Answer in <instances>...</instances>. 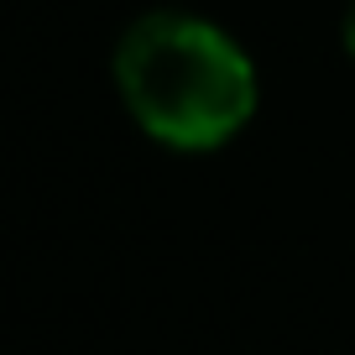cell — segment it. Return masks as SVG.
Returning <instances> with one entry per match:
<instances>
[{
	"label": "cell",
	"mask_w": 355,
	"mask_h": 355,
	"mask_svg": "<svg viewBox=\"0 0 355 355\" xmlns=\"http://www.w3.org/2000/svg\"><path fill=\"white\" fill-rule=\"evenodd\" d=\"M345 47H350V58H355V6L345 11Z\"/></svg>",
	"instance_id": "cell-2"
},
{
	"label": "cell",
	"mask_w": 355,
	"mask_h": 355,
	"mask_svg": "<svg viewBox=\"0 0 355 355\" xmlns=\"http://www.w3.org/2000/svg\"><path fill=\"white\" fill-rule=\"evenodd\" d=\"M115 84L146 136L183 152L220 146L256 110V68L204 16L152 11L115 47Z\"/></svg>",
	"instance_id": "cell-1"
}]
</instances>
